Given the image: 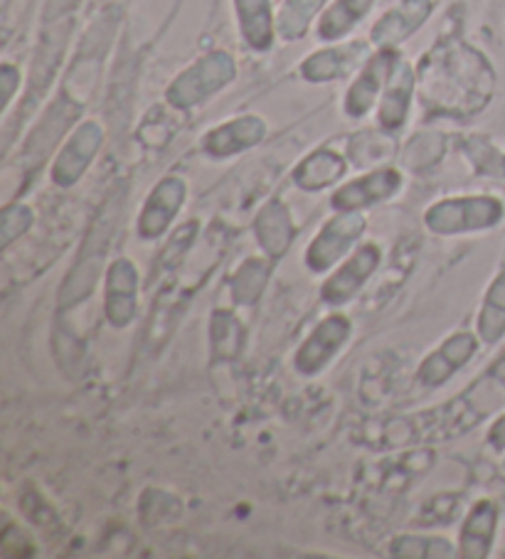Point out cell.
I'll list each match as a JSON object with an SVG mask.
<instances>
[{"label":"cell","instance_id":"cell-5","mask_svg":"<svg viewBox=\"0 0 505 559\" xmlns=\"http://www.w3.org/2000/svg\"><path fill=\"white\" fill-rule=\"evenodd\" d=\"M400 62V55H397L392 47L387 50H380L375 57L367 60L363 67V72L357 80L351 84V90L345 94V114L353 119H363L365 114H371V109L377 102V96L383 94L387 80L395 70V64Z\"/></svg>","mask_w":505,"mask_h":559},{"label":"cell","instance_id":"cell-28","mask_svg":"<svg viewBox=\"0 0 505 559\" xmlns=\"http://www.w3.org/2000/svg\"><path fill=\"white\" fill-rule=\"evenodd\" d=\"M469 148H471V156L475 160V166H479L483 173H491V176H503L505 158L491 146V143L475 139V141L469 143Z\"/></svg>","mask_w":505,"mask_h":559},{"label":"cell","instance_id":"cell-10","mask_svg":"<svg viewBox=\"0 0 505 559\" xmlns=\"http://www.w3.org/2000/svg\"><path fill=\"white\" fill-rule=\"evenodd\" d=\"M267 136V123L259 117H239L235 121L222 123V127L212 129L205 141H202V151L212 158H227L235 153L247 151Z\"/></svg>","mask_w":505,"mask_h":559},{"label":"cell","instance_id":"cell-2","mask_svg":"<svg viewBox=\"0 0 505 559\" xmlns=\"http://www.w3.org/2000/svg\"><path fill=\"white\" fill-rule=\"evenodd\" d=\"M237 64L227 52H210L205 57L188 67L176 82L168 86L171 106L176 109H192V106L210 99L215 92H222L225 86L235 80Z\"/></svg>","mask_w":505,"mask_h":559},{"label":"cell","instance_id":"cell-15","mask_svg":"<svg viewBox=\"0 0 505 559\" xmlns=\"http://www.w3.org/2000/svg\"><path fill=\"white\" fill-rule=\"evenodd\" d=\"M473 353H475L473 335L469 333L456 335V338H451L449 343H444L442 350H436L432 358H426V362L420 370V380L426 384V388H436V384L449 380L463 362H469Z\"/></svg>","mask_w":505,"mask_h":559},{"label":"cell","instance_id":"cell-4","mask_svg":"<svg viewBox=\"0 0 505 559\" xmlns=\"http://www.w3.org/2000/svg\"><path fill=\"white\" fill-rule=\"evenodd\" d=\"M365 229V219L357 215V210L353 212H341L336 219H330L324 227L314 242L308 247L306 262L314 272H326L336 264V259H341L348 247H351L357 237L363 235Z\"/></svg>","mask_w":505,"mask_h":559},{"label":"cell","instance_id":"cell-26","mask_svg":"<svg viewBox=\"0 0 505 559\" xmlns=\"http://www.w3.org/2000/svg\"><path fill=\"white\" fill-rule=\"evenodd\" d=\"M267 284V266L251 259L239 269L235 276V301L237 304H251L261 294V288Z\"/></svg>","mask_w":505,"mask_h":559},{"label":"cell","instance_id":"cell-27","mask_svg":"<svg viewBox=\"0 0 505 559\" xmlns=\"http://www.w3.org/2000/svg\"><path fill=\"white\" fill-rule=\"evenodd\" d=\"M392 555L400 557H451L454 547L446 539H422V537H400L392 543Z\"/></svg>","mask_w":505,"mask_h":559},{"label":"cell","instance_id":"cell-20","mask_svg":"<svg viewBox=\"0 0 505 559\" xmlns=\"http://www.w3.org/2000/svg\"><path fill=\"white\" fill-rule=\"evenodd\" d=\"M345 160L333 151H316L294 170V180L304 190H320L333 186L338 178H343Z\"/></svg>","mask_w":505,"mask_h":559},{"label":"cell","instance_id":"cell-9","mask_svg":"<svg viewBox=\"0 0 505 559\" xmlns=\"http://www.w3.org/2000/svg\"><path fill=\"white\" fill-rule=\"evenodd\" d=\"M402 186V176L392 168L367 173V176L348 182L343 190H338L333 195V207L341 212H353L367 205H375V202L387 200L395 195Z\"/></svg>","mask_w":505,"mask_h":559},{"label":"cell","instance_id":"cell-23","mask_svg":"<svg viewBox=\"0 0 505 559\" xmlns=\"http://www.w3.org/2000/svg\"><path fill=\"white\" fill-rule=\"evenodd\" d=\"M479 333L491 345L498 343L505 335V272H501L489 288L479 321Z\"/></svg>","mask_w":505,"mask_h":559},{"label":"cell","instance_id":"cell-29","mask_svg":"<svg viewBox=\"0 0 505 559\" xmlns=\"http://www.w3.org/2000/svg\"><path fill=\"white\" fill-rule=\"evenodd\" d=\"M422 146H424L422 139H416V141L410 143V153H407V163H410L412 168H422L424 163H432V160L439 158L444 143H442L439 136H434V141L430 143V148H422Z\"/></svg>","mask_w":505,"mask_h":559},{"label":"cell","instance_id":"cell-25","mask_svg":"<svg viewBox=\"0 0 505 559\" xmlns=\"http://www.w3.org/2000/svg\"><path fill=\"white\" fill-rule=\"evenodd\" d=\"M242 343L239 323L225 311H218L212 318V348L218 358H235Z\"/></svg>","mask_w":505,"mask_h":559},{"label":"cell","instance_id":"cell-3","mask_svg":"<svg viewBox=\"0 0 505 559\" xmlns=\"http://www.w3.org/2000/svg\"><path fill=\"white\" fill-rule=\"evenodd\" d=\"M501 219H503V202L485 195L446 200L426 212V225L439 235L485 229V227L498 225Z\"/></svg>","mask_w":505,"mask_h":559},{"label":"cell","instance_id":"cell-6","mask_svg":"<svg viewBox=\"0 0 505 559\" xmlns=\"http://www.w3.org/2000/svg\"><path fill=\"white\" fill-rule=\"evenodd\" d=\"M104 141V131L99 123L94 121H84L80 129H77L70 141L64 143V148L57 156L55 166H52V178L57 186H72L82 178V173L90 168V163L94 160L96 151L102 148Z\"/></svg>","mask_w":505,"mask_h":559},{"label":"cell","instance_id":"cell-19","mask_svg":"<svg viewBox=\"0 0 505 559\" xmlns=\"http://www.w3.org/2000/svg\"><path fill=\"white\" fill-rule=\"evenodd\" d=\"M377 0H336L318 23V37L324 43L343 40L345 35L363 23V17L373 11Z\"/></svg>","mask_w":505,"mask_h":559},{"label":"cell","instance_id":"cell-13","mask_svg":"<svg viewBox=\"0 0 505 559\" xmlns=\"http://www.w3.org/2000/svg\"><path fill=\"white\" fill-rule=\"evenodd\" d=\"M235 13L242 37L257 52H267L274 45L277 21L271 13V0H235Z\"/></svg>","mask_w":505,"mask_h":559},{"label":"cell","instance_id":"cell-14","mask_svg":"<svg viewBox=\"0 0 505 559\" xmlns=\"http://www.w3.org/2000/svg\"><path fill=\"white\" fill-rule=\"evenodd\" d=\"M377 264H380V249L365 247L357 252L351 262H348L341 272H338L330 282L324 286V298L328 304H345L348 298H353L357 288L365 284V278L371 276Z\"/></svg>","mask_w":505,"mask_h":559},{"label":"cell","instance_id":"cell-11","mask_svg":"<svg viewBox=\"0 0 505 559\" xmlns=\"http://www.w3.org/2000/svg\"><path fill=\"white\" fill-rule=\"evenodd\" d=\"M414 84L416 76L414 70L407 62H397L395 70L387 80L385 90H383V99H380V129L383 131H400L407 121V114H410V104H412V94H414Z\"/></svg>","mask_w":505,"mask_h":559},{"label":"cell","instance_id":"cell-17","mask_svg":"<svg viewBox=\"0 0 505 559\" xmlns=\"http://www.w3.org/2000/svg\"><path fill=\"white\" fill-rule=\"evenodd\" d=\"M136 278L133 266L121 259L109 272V298H106V316L116 328H124L136 316Z\"/></svg>","mask_w":505,"mask_h":559},{"label":"cell","instance_id":"cell-24","mask_svg":"<svg viewBox=\"0 0 505 559\" xmlns=\"http://www.w3.org/2000/svg\"><path fill=\"white\" fill-rule=\"evenodd\" d=\"M397 148L395 139L390 133H373V131H365L361 136H355L351 143V156L355 166H375V163H380L385 158H390Z\"/></svg>","mask_w":505,"mask_h":559},{"label":"cell","instance_id":"cell-31","mask_svg":"<svg viewBox=\"0 0 505 559\" xmlns=\"http://www.w3.org/2000/svg\"><path fill=\"white\" fill-rule=\"evenodd\" d=\"M489 441H491V447H495V449H505V414L493 424V429L489 433Z\"/></svg>","mask_w":505,"mask_h":559},{"label":"cell","instance_id":"cell-8","mask_svg":"<svg viewBox=\"0 0 505 559\" xmlns=\"http://www.w3.org/2000/svg\"><path fill=\"white\" fill-rule=\"evenodd\" d=\"M348 333H351V323L343 316H330L320 323L314 335L304 343V348L296 355V368L304 374L320 372L324 365L338 353V348L345 343Z\"/></svg>","mask_w":505,"mask_h":559},{"label":"cell","instance_id":"cell-7","mask_svg":"<svg viewBox=\"0 0 505 559\" xmlns=\"http://www.w3.org/2000/svg\"><path fill=\"white\" fill-rule=\"evenodd\" d=\"M434 3L432 0H402L400 5L387 11L377 25L373 27V45L387 50V47H395L404 43L412 33L420 31L426 17L432 15Z\"/></svg>","mask_w":505,"mask_h":559},{"label":"cell","instance_id":"cell-22","mask_svg":"<svg viewBox=\"0 0 505 559\" xmlns=\"http://www.w3.org/2000/svg\"><path fill=\"white\" fill-rule=\"evenodd\" d=\"M324 5L326 0H284L277 15V35L286 43L301 40Z\"/></svg>","mask_w":505,"mask_h":559},{"label":"cell","instance_id":"cell-21","mask_svg":"<svg viewBox=\"0 0 505 559\" xmlns=\"http://www.w3.org/2000/svg\"><path fill=\"white\" fill-rule=\"evenodd\" d=\"M259 245L267 249L269 254H284L286 247L294 237V227H291V217L281 202H269V205L259 212L255 222Z\"/></svg>","mask_w":505,"mask_h":559},{"label":"cell","instance_id":"cell-1","mask_svg":"<svg viewBox=\"0 0 505 559\" xmlns=\"http://www.w3.org/2000/svg\"><path fill=\"white\" fill-rule=\"evenodd\" d=\"M416 80L426 109L471 117L491 102L495 72L479 50L461 40H444L424 57Z\"/></svg>","mask_w":505,"mask_h":559},{"label":"cell","instance_id":"cell-12","mask_svg":"<svg viewBox=\"0 0 505 559\" xmlns=\"http://www.w3.org/2000/svg\"><path fill=\"white\" fill-rule=\"evenodd\" d=\"M183 200H186V182L180 178H165L163 182L153 188L149 202H145L143 215L139 219V233L151 239L165 233L171 219L176 217Z\"/></svg>","mask_w":505,"mask_h":559},{"label":"cell","instance_id":"cell-18","mask_svg":"<svg viewBox=\"0 0 505 559\" xmlns=\"http://www.w3.org/2000/svg\"><path fill=\"white\" fill-rule=\"evenodd\" d=\"M495 523H498V508L491 500H481L463 525L459 543L461 555L469 559H481L489 555L495 537Z\"/></svg>","mask_w":505,"mask_h":559},{"label":"cell","instance_id":"cell-30","mask_svg":"<svg viewBox=\"0 0 505 559\" xmlns=\"http://www.w3.org/2000/svg\"><path fill=\"white\" fill-rule=\"evenodd\" d=\"M0 82H3V106H8L13 99L17 82H21V74H17L13 64H3V70H0Z\"/></svg>","mask_w":505,"mask_h":559},{"label":"cell","instance_id":"cell-16","mask_svg":"<svg viewBox=\"0 0 505 559\" xmlns=\"http://www.w3.org/2000/svg\"><path fill=\"white\" fill-rule=\"evenodd\" d=\"M365 52V45L351 43L343 47H330V50H320L316 55L306 57V62L301 64V74H304L306 82H330L338 80V76L348 74L361 60Z\"/></svg>","mask_w":505,"mask_h":559}]
</instances>
